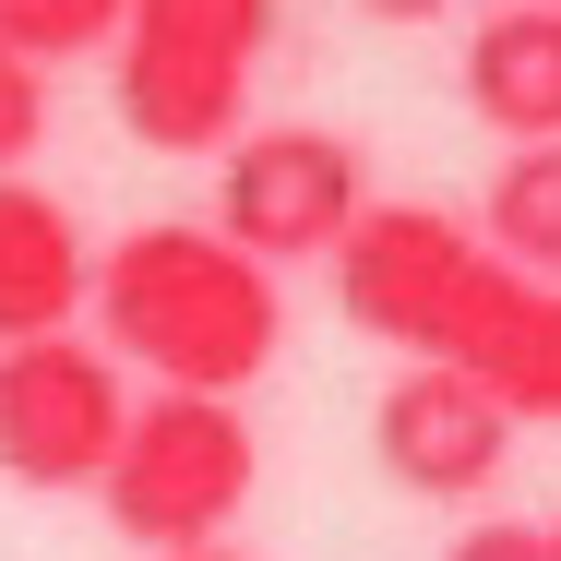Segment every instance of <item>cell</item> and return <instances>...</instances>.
Returning <instances> with one entry per match:
<instances>
[{
  "label": "cell",
  "mask_w": 561,
  "mask_h": 561,
  "mask_svg": "<svg viewBox=\"0 0 561 561\" xmlns=\"http://www.w3.org/2000/svg\"><path fill=\"white\" fill-rule=\"evenodd\" d=\"M84 311L108 323L119 370H156V394H251L287 346V287L192 216L131 227L96 263Z\"/></svg>",
  "instance_id": "6da1fadb"
},
{
  "label": "cell",
  "mask_w": 561,
  "mask_h": 561,
  "mask_svg": "<svg viewBox=\"0 0 561 561\" xmlns=\"http://www.w3.org/2000/svg\"><path fill=\"white\" fill-rule=\"evenodd\" d=\"M263 48H275V0H119V131L156 156H227Z\"/></svg>",
  "instance_id": "7a4b0ae2"
},
{
  "label": "cell",
  "mask_w": 561,
  "mask_h": 561,
  "mask_svg": "<svg viewBox=\"0 0 561 561\" xmlns=\"http://www.w3.org/2000/svg\"><path fill=\"white\" fill-rule=\"evenodd\" d=\"M514 287V263H490V239L443 204H370L335 239V311L394 358H466L490 299Z\"/></svg>",
  "instance_id": "3957f363"
},
{
  "label": "cell",
  "mask_w": 561,
  "mask_h": 561,
  "mask_svg": "<svg viewBox=\"0 0 561 561\" xmlns=\"http://www.w3.org/2000/svg\"><path fill=\"white\" fill-rule=\"evenodd\" d=\"M251 478H263V454H251V419L227 394H144L119 419V443H108L96 502H108V526L131 550L168 561V550L227 538L251 514Z\"/></svg>",
  "instance_id": "277c9868"
},
{
  "label": "cell",
  "mask_w": 561,
  "mask_h": 561,
  "mask_svg": "<svg viewBox=\"0 0 561 561\" xmlns=\"http://www.w3.org/2000/svg\"><path fill=\"white\" fill-rule=\"evenodd\" d=\"M370 216V168L346 131L311 119H275V131H239L216 156V239L251 251L263 275L275 263H335V239Z\"/></svg>",
  "instance_id": "5b68a950"
},
{
  "label": "cell",
  "mask_w": 561,
  "mask_h": 561,
  "mask_svg": "<svg viewBox=\"0 0 561 561\" xmlns=\"http://www.w3.org/2000/svg\"><path fill=\"white\" fill-rule=\"evenodd\" d=\"M119 419H131V394H119L108 346H84V335L0 346V478L12 490H96Z\"/></svg>",
  "instance_id": "8992f818"
},
{
  "label": "cell",
  "mask_w": 561,
  "mask_h": 561,
  "mask_svg": "<svg viewBox=\"0 0 561 561\" xmlns=\"http://www.w3.org/2000/svg\"><path fill=\"white\" fill-rule=\"evenodd\" d=\"M370 454H382V478L407 490V502H478L490 478H502V454H514V419L443 370V358H407L394 382H382V407H370Z\"/></svg>",
  "instance_id": "52a82bcc"
},
{
  "label": "cell",
  "mask_w": 561,
  "mask_h": 561,
  "mask_svg": "<svg viewBox=\"0 0 561 561\" xmlns=\"http://www.w3.org/2000/svg\"><path fill=\"white\" fill-rule=\"evenodd\" d=\"M84 287H96V251H84L72 204H60V192H36V180L12 168V180H0V346L72 335Z\"/></svg>",
  "instance_id": "ba28073f"
},
{
  "label": "cell",
  "mask_w": 561,
  "mask_h": 561,
  "mask_svg": "<svg viewBox=\"0 0 561 561\" xmlns=\"http://www.w3.org/2000/svg\"><path fill=\"white\" fill-rule=\"evenodd\" d=\"M466 108L502 144H561V0H514L466 36Z\"/></svg>",
  "instance_id": "9c48e42d"
},
{
  "label": "cell",
  "mask_w": 561,
  "mask_h": 561,
  "mask_svg": "<svg viewBox=\"0 0 561 561\" xmlns=\"http://www.w3.org/2000/svg\"><path fill=\"white\" fill-rule=\"evenodd\" d=\"M502 419H538V431H561V287H538V275H514L502 299H490V323H478V346L454 358Z\"/></svg>",
  "instance_id": "30bf717a"
},
{
  "label": "cell",
  "mask_w": 561,
  "mask_h": 561,
  "mask_svg": "<svg viewBox=\"0 0 561 561\" xmlns=\"http://www.w3.org/2000/svg\"><path fill=\"white\" fill-rule=\"evenodd\" d=\"M478 239H490V263H514V275L561 287V144H514V156H502Z\"/></svg>",
  "instance_id": "8fae6325"
},
{
  "label": "cell",
  "mask_w": 561,
  "mask_h": 561,
  "mask_svg": "<svg viewBox=\"0 0 561 561\" xmlns=\"http://www.w3.org/2000/svg\"><path fill=\"white\" fill-rule=\"evenodd\" d=\"M108 36H119V0H0V60H24V72L96 60Z\"/></svg>",
  "instance_id": "7c38bea8"
},
{
  "label": "cell",
  "mask_w": 561,
  "mask_h": 561,
  "mask_svg": "<svg viewBox=\"0 0 561 561\" xmlns=\"http://www.w3.org/2000/svg\"><path fill=\"white\" fill-rule=\"evenodd\" d=\"M48 144V72H24V60H0V180L24 168Z\"/></svg>",
  "instance_id": "4fadbf2b"
},
{
  "label": "cell",
  "mask_w": 561,
  "mask_h": 561,
  "mask_svg": "<svg viewBox=\"0 0 561 561\" xmlns=\"http://www.w3.org/2000/svg\"><path fill=\"white\" fill-rule=\"evenodd\" d=\"M443 561H550V526H526V514H490V526H466Z\"/></svg>",
  "instance_id": "5bb4252c"
},
{
  "label": "cell",
  "mask_w": 561,
  "mask_h": 561,
  "mask_svg": "<svg viewBox=\"0 0 561 561\" xmlns=\"http://www.w3.org/2000/svg\"><path fill=\"white\" fill-rule=\"evenodd\" d=\"M358 12H370V24H431L443 0H358Z\"/></svg>",
  "instance_id": "9a60e30c"
},
{
  "label": "cell",
  "mask_w": 561,
  "mask_h": 561,
  "mask_svg": "<svg viewBox=\"0 0 561 561\" xmlns=\"http://www.w3.org/2000/svg\"><path fill=\"white\" fill-rule=\"evenodd\" d=\"M168 561H251L239 538H204V550H168Z\"/></svg>",
  "instance_id": "2e32d148"
},
{
  "label": "cell",
  "mask_w": 561,
  "mask_h": 561,
  "mask_svg": "<svg viewBox=\"0 0 561 561\" xmlns=\"http://www.w3.org/2000/svg\"><path fill=\"white\" fill-rule=\"evenodd\" d=\"M550 561H561V514H550Z\"/></svg>",
  "instance_id": "e0dca14e"
},
{
  "label": "cell",
  "mask_w": 561,
  "mask_h": 561,
  "mask_svg": "<svg viewBox=\"0 0 561 561\" xmlns=\"http://www.w3.org/2000/svg\"><path fill=\"white\" fill-rule=\"evenodd\" d=\"M490 12H514V0H490Z\"/></svg>",
  "instance_id": "ac0fdd59"
}]
</instances>
